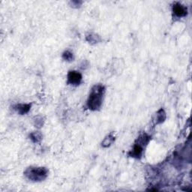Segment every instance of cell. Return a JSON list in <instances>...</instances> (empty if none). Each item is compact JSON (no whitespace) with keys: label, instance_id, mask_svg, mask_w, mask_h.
Listing matches in <instances>:
<instances>
[{"label":"cell","instance_id":"cell-4","mask_svg":"<svg viewBox=\"0 0 192 192\" xmlns=\"http://www.w3.org/2000/svg\"><path fill=\"white\" fill-rule=\"evenodd\" d=\"M173 12L177 17H185L187 15V8L180 3H176L173 5Z\"/></svg>","mask_w":192,"mask_h":192},{"label":"cell","instance_id":"cell-9","mask_svg":"<svg viewBox=\"0 0 192 192\" xmlns=\"http://www.w3.org/2000/svg\"><path fill=\"white\" fill-rule=\"evenodd\" d=\"M63 59L65 60H68V61H71V60H73V55L71 52L66 51L63 53Z\"/></svg>","mask_w":192,"mask_h":192},{"label":"cell","instance_id":"cell-8","mask_svg":"<svg viewBox=\"0 0 192 192\" xmlns=\"http://www.w3.org/2000/svg\"><path fill=\"white\" fill-rule=\"evenodd\" d=\"M165 113L164 112V110H161L159 112L157 113V121H158V122H161L165 119Z\"/></svg>","mask_w":192,"mask_h":192},{"label":"cell","instance_id":"cell-3","mask_svg":"<svg viewBox=\"0 0 192 192\" xmlns=\"http://www.w3.org/2000/svg\"><path fill=\"white\" fill-rule=\"evenodd\" d=\"M82 80V75L79 72L72 71L68 75V81L72 85H79Z\"/></svg>","mask_w":192,"mask_h":192},{"label":"cell","instance_id":"cell-1","mask_svg":"<svg viewBox=\"0 0 192 192\" xmlns=\"http://www.w3.org/2000/svg\"><path fill=\"white\" fill-rule=\"evenodd\" d=\"M104 93V87L102 85H96L92 89L87 105L90 110H97L100 109L102 104V98Z\"/></svg>","mask_w":192,"mask_h":192},{"label":"cell","instance_id":"cell-2","mask_svg":"<svg viewBox=\"0 0 192 192\" xmlns=\"http://www.w3.org/2000/svg\"><path fill=\"white\" fill-rule=\"evenodd\" d=\"M48 171L44 167H29L26 170V176L33 181H41L47 176Z\"/></svg>","mask_w":192,"mask_h":192},{"label":"cell","instance_id":"cell-6","mask_svg":"<svg viewBox=\"0 0 192 192\" xmlns=\"http://www.w3.org/2000/svg\"><path fill=\"white\" fill-rule=\"evenodd\" d=\"M30 104H18L16 107V110L18 111L21 114H25L29 112L30 110Z\"/></svg>","mask_w":192,"mask_h":192},{"label":"cell","instance_id":"cell-5","mask_svg":"<svg viewBox=\"0 0 192 192\" xmlns=\"http://www.w3.org/2000/svg\"><path fill=\"white\" fill-rule=\"evenodd\" d=\"M143 152V148L142 146L140 144H136L134 146V149H133L132 152H131V157H135V158H140L142 155Z\"/></svg>","mask_w":192,"mask_h":192},{"label":"cell","instance_id":"cell-7","mask_svg":"<svg viewBox=\"0 0 192 192\" xmlns=\"http://www.w3.org/2000/svg\"><path fill=\"white\" fill-rule=\"evenodd\" d=\"M114 140H115V138L113 137V136L109 135L108 137L105 138V140H104V142H103V144H102V145H103V146H105V147H107V146H109L110 144H112V143L113 142Z\"/></svg>","mask_w":192,"mask_h":192}]
</instances>
